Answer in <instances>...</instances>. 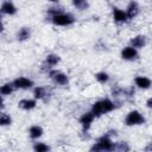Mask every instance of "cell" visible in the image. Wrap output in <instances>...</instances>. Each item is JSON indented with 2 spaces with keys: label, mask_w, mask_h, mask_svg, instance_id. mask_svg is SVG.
I'll return each instance as SVG.
<instances>
[{
  "label": "cell",
  "mask_w": 152,
  "mask_h": 152,
  "mask_svg": "<svg viewBox=\"0 0 152 152\" xmlns=\"http://www.w3.org/2000/svg\"><path fill=\"white\" fill-rule=\"evenodd\" d=\"M113 108H114V104H113L112 101H109V100H101V101L94 103L91 113H93L94 116H100V115H102L104 113L110 112Z\"/></svg>",
  "instance_id": "6da1fadb"
},
{
  "label": "cell",
  "mask_w": 152,
  "mask_h": 152,
  "mask_svg": "<svg viewBox=\"0 0 152 152\" xmlns=\"http://www.w3.org/2000/svg\"><path fill=\"white\" fill-rule=\"evenodd\" d=\"M145 119L142 118V115L137 112V110H133V112H129L128 115L126 116V124L128 126H132V125H140V124H144Z\"/></svg>",
  "instance_id": "7a4b0ae2"
},
{
  "label": "cell",
  "mask_w": 152,
  "mask_h": 152,
  "mask_svg": "<svg viewBox=\"0 0 152 152\" xmlns=\"http://www.w3.org/2000/svg\"><path fill=\"white\" fill-rule=\"evenodd\" d=\"M52 21H53V24H56V25H62V26H64V25H70V24H72V23H74V18H72L71 15H69V14H55V15L52 17Z\"/></svg>",
  "instance_id": "3957f363"
},
{
  "label": "cell",
  "mask_w": 152,
  "mask_h": 152,
  "mask_svg": "<svg viewBox=\"0 0 152 152\" xmlns=\"http://www.w3.org/2000/svg\"><path fill=\"white\" fill-rule=\"evenodd\" d=\"M114 148V145L113 142L109 140V138L107 137H102L99 139L97 144L91 148V150H106V151H110Z\"/></svg>",
  "instance_id": "277c9868"
},
{
  "label": "cell",
  "mask_w": 152,
  "mask_h": 152,
  "mask_svg": "<svg viewBox=\"0 0 152 152\" xmlns=\"http://www.w3.org/2000/svg\"><path fill=\"white\" fill-rule=\"evenodd\" d=\"M33 84V82L26 77H19L17 80H14L13 82V86L17 87V88H21V89H26V88H30L31 86Z\"/></svg>",
  "instance_id": "5b68a950"
},
{
  "label": "cell",
  "mask_w": 152,
  "mask_h": 152,
  "mask_svg": "<svg viewBox=\"0 0 152 152\" xmlns=\"http://www.w3.org/2000/svg\"><path fill=\"white\" fill-rule=\"evenodd\" d=\"M121 56H122V58H125V59H133V58H135V56H137V50H135L133 46H127V48H125V49L122 50Z\"/></svg>",
  "instance_id": "8992f818"
},
{
  "label": "cell",
  "mask_w": 152,
  "mask_h": 152,
  "mask_svg": "<svg viewBox=\"0 0 152 152\" xmlns=\"http://www.w3.org/2000/svg\"><path fill=\"white\" fill-rule=\"evenodd\" d=\"M93 120H94L93 113H86V114H83V115L81 116V119H80V121H81L82 126L84 127V129H88V128L90 127V124L93 122Z\"/></svg>",
  "instance_id": "52a82bcc"
},
{
  "label": "cell",
  "mask_w": 152,
  "mask_h": 152,
  "mask_svg": "<svg viewBox=\"0 0 152 152\" xmlns=\"http://www.w3.org/2000/svg\"><path fill=\"white\" fill-rule=\"evenodd\" d=\"M135 84H137L139 88L147 89V88H150V86H151V80L147 78V77H144V76H139V77L135 78Z\"/></svg>",
  "instance_id": "ba28073f"
},
{
  "label": "cell",
  "mask_w": 152,
  "mask_h": 152,
  "mask_svg": "<svg viewBox=\"0 0 152 152\" xmlns=\"http://www.w3.org/2000/svg\"><path fill=\"white\" fill-rule=\"evenodd\" d=\"M1 12L6 13V14H14L17 12V8H15V6L11 1H6L1 6Z\"/></svg>",
  "instance_id": "9c48e42d"
},
{
  "label": "cell",
  "mask_w": 152,
  "mask_h": 152,
  "mask_svg": "<svg viewBox=\"0 0 152 152\" xmlns=\"http://www.w3.org/2000/svg\"><path fill=\"white\" fill-rule=\"evenodd\" d=\"M52 78L55 80V82H57L58 84H65L68 82V77L66 75L62 74V72H57V71H52L51 72Z\"/></svg>",
  "instance_id": "30bf717a"
},
{
  "label": "cell",
  "mask_w": 152,
  "mask_h": 152,
  "mask_svg": "<svg viewBox=\"0 0 152 152\" xmlns=\"http://www.w3.org/2000/svg\"><path fill=\"white\" fill-rule=\"evenodd\" d=\"M137 13H138V5H137V2H134V1L129 2L128 7H127V13H126L127 18H129V19H131V18L135 17V15H137Z\"/></svg>",
  "instance_id": "8fae6325"
},
{
  "label": "cell",
  "mask_w": 152,
  "mask_h": 152,
  "mask_svg": "<svg viewBox=\"0 0 152 152\" xmlns=\"http://www.w3.org/2000/svg\"><path fill=\"white\" fill-rule=\"evenodd\" d=\"M113 14H114V19H115L116 21H119V23H121V21H126V20H127V15H126V13H125L124 11L119 10V8H114Z\"/></svg>",
  "instance_id": "7c38bea8"
},
{
  "label": "cell",
  "mask_w": 152,
  "mask_h": 152,
  "mask_svg": "<svg viewBox=\"0 0 152 152\" xmlns=\"http://www.w3.org/2000/svg\"><path fill=\"white\" fill-rule=\"evenodd\" d=\"M19 106L24 109H32L36 107V101L33 100H21L19 102Z\"/></svg>",
  "instance_id": "4fadbf2b"
},
{
  "label": "cell",
  "mask_w": 152,
  "mask_h": 152,
  "mask_svg": "<svg viewBox=\"0 0 152 152\" xmlns=\"http://www.w3.org/2000/svg\"><path fill=\"white\" fill-rule=\"evenodd\" d=\"M42 134H43V129L39 126H32L30 128V137L31 138H33V139L39 138Z\"/></svg>",
  "instance_id": "5bb4252c"
},
{
  "label": "cell",
  "mask_w": 152,
  "mask_h": 152,
  "mask_svg": "<svg viewBox=\"0 0 152 152\" xmlns=\"http://www.w3.org/2000/svg\"><path fill=\"white\" fill-rule=\"evenodd\" d=\"M132 45L133 48H142L145 45V37L144 36H138L132 39Z\"/></svg>",
  "instance_id": "9a60e30c"
},
{
  "label": "cell",
  "mask_w": 152,
  "mask_h": 152,
  "mask_svg": "<svg viewBox=\"0 0 152 152\" xmlns=\"http://www.w3.org/2000/svg\"><path fill=\"white\" fill-rule=\"evenodd\" d=\"M28 37H30V30L26 28V27H23V28L19 31V33H18V38H19L20 40H25V39H27Z\"/></svg>",
  "instance_id": "2e32d148"
},
{
  "label": "cell",
  "mask_w": 152,
  "mask_h": 152,
  "mask_svg": "<svg viewBox=\"0 0 152 152\" xmlns=\"http://www.w3.org/2000/svg\"><path fill=\"white\" fill-rule=\"evenodd\" d=\"M10 124H11L10 115H7L5 113H1L0 114V126H6V125H10Z\"/></svg>",
  "instance_id": "e0dca14e"
},
{
  "label": "cell",
  "mask_w": 152,
  "mask_h": 152,
  "mask_svg": "<svg viewBox=\"0 0 152 152\" xmlns=\"http://www.w3.org/2000/svg\"><path fill=\"white\" fill-rule=\"evenodd\" d=\"M13 88H12V84H4L1 88H0V93L2 95H10L12 93Z\"/></svg>",
  "instance_id": "ac0fdd59"
},
{
  "label": "cell",
  "mask_w": 152,
  "mask_h": 152,
  "mask_svg": "<svg viewBox=\"0 0 152 152\" xmlns=\"http://www.w3.org/2000/svg\"><path fill=\"white\" fill-rule=\"evenodd\" d=\"M46 62L49 64H51V65H55V64H57L59 62V57L57 55H49L48 58H46Z\"/></svg>",
  "instance_id": "d6986e66"
},
{
  "label": "cell",
  "mask_w": 152,
  "mask_h": 152,
  "mask_svg": "<svg viewBox=\"0 0 152 152\" xmlns=\"http://www.w3.org/2000/svg\"><path fill=\"white\" fill-rule=\"evenodd\" d=\"M96 80L101 83H104L108 81V75L106 72H99V74H96Z\"/></svg>",
  "instance_id": "ffe728a7"
},
{
  "label": "cell",
  "mask_w": 152,
  "mask_h": 152,
  "mask_svg": "<svg viewBox=\"0 0 152 152\" xmlns=\"http://www.w3.org/2000/svg\"><path fill=\"white\" fill-rule=\"evenodd\" d=\"M44 95H45V91H44V89L42 87H38V88L34 89V96L37 99H42Z\"/></svg>",
  "instance_id": "44dd1931"
},
{
  "label": "cell",
  "mask_w": 152,
  "mask_h": 152,
  "mask_svg": "<svg viewBox=\"0 0 152 152\" xmlns=\"http://www.w3.org/2000/svg\"><path fill=\"white\" fill-rule=\"evenodd\" d=\"M72 2L78 8H86L87 7V1L86 0H72Z\"/></svg>",
  "instance_id": "7402d4cb"
},
{
  "label": "cell",
  "mask_w": 152,
  "mask_h": 152,
  "mask_svg": "<svg viewBox=\"0 0 152 152\" xmlns=\"http://www.w3.org/2000/svg\"><path fill=\"white\" fill-rule=\"evenodd\" d=\"M34 150L38 152H45L49 150V146H46L44 144H37V145H34Z\"/></svg>",
  "instance_id": "603a6c76"
},
{
  "label": "cell",
  "mask_w": 152,
  "mask_h": 152,
  "mask_svg": "<svg viewBox=\"0 0 152 152\" xmlns=\"http://www.w3.org/2000/svg\"><path fill=\"white\" fill-rule=\"evenodd\" d=\"M151 106H152V104H151V99H150V100L147 101V107H151Z\"/></svg>",
  "instance_id": "cb8c5ba5"
},
{
  "label": "cell",
  "mask_w": 152,
  "mask_h": 152,
  "mask_svg": "<svg viewBox=\"0 0 152 152\" xmlns=\"http://www.w3.org/2000/svg\"><path fill=\"white\" fill-rule=\"evenodd\" d=\"M0 107H2V99L0 97Z\"/></svg>",
  "instance_id": "d4e9b609"
},
{
  "label": "cell",
  "mask_w": 152,
  "mask_h": 152,
  "mask_svg": "<svg viewBox=\"0 0 152 152\" xmlns=\"http://www.w3.org/2000/svg\"><path fill=\"white\" fill-rule=\"evenodd\" d=\"M2 27H4V26H2V24H1V23H0V32H1V31H2Z\"/></svg>",
  "instance_id": "484cf974"
},
{
  "label": "cell",
  "mask_w": 152,
  "mask_h": 152,
  "mask_svg": "<svg viewBox=\"0 0 152 152\" xmlns=\"http://www.w3.org/2000/svg\"><path fill=\"white\" fill-rule=\"evenodd\" d=\"M50 1H57V0H50Z\"/></svg>",
  "instance_id": "4316f807"
}]
</instances>
